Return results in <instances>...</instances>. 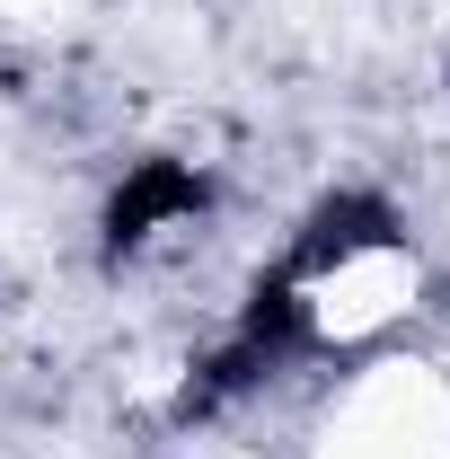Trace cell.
<instances>
[{
    "label": "cell",
    "mask_w": 450,
    "mask_h": 459,
    "mask_svg": "<svg viewBox=\"0 0 450 459\" xmlns=\"http://www.w3.org/2000/svg\"><path fill=\"white\" fill-rule=\"evenodd\" d=\"M203 204H212V186L186 169V160H142V169H124V186H115V204H107V247L115 256H142L151 238L195 230Z\"/></svg>",
    "instance_id": "cell-1"
}]
</instances>
